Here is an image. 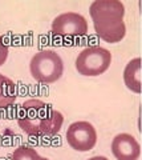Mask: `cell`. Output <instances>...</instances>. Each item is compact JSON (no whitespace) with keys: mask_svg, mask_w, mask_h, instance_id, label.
Here are the masks:
<instances>
[{"mask_svg":"<svg viewBox=\"0 0 142 160\" xmlns=\"http://www.w3.org/2000/svg\"><path fill=\"white\" fill-rule=\"evenodd\" d=\"M88 160H109V159L105 158V156H93V158L88 159Z\"/></svg>","mask_w":142,"mask_h":160,"instance_id":"12","label":"cell"},{"mask_svg":"<svg viewBox=\"0 0 142 160\" xmlns=\"http://www.w3.org/2000/svg\"><path fill=\"white\" fill-rule=\"evenodd\" d=\"M11 160H49V159L40 156V153L33 147L20 146L12 152Z\"/></svg>","mask_w":142,"mask_h":160,"instance_id":"10","label":"cell"},{"mask_svg":"<svg viewBox=\"0 0 142 160\" xmlns=\"http://www.w3.org/2000/svg\"><path fill=\"white\" fill-rule=\"evenodd\" d=\"M16 100V86L6 75L0 73V109L12 106Z\"/></svg>","mask_w":142,"mask_h":160,"instance_id":"9","label":"cell"},{"mask_svg":"<svg viewBox=\"0 0 142 160\" xmlns=\"http://www.w3.org/2000/svg\"><path fill=\"white\" fill-rule=\"evenodd\" d=\"M52 33L62 39L82 38L88 33V22L77 12H65L56 16L52 22Z\"/></svg>","mask_w":142,"mask_h":160,"instance_id":"5","label":"cell"},{"mask_svg":"<svg viewBox=\"0 0 142 160\" xmlns=\"http://www.w3.org/2000/svg\"><path fill=\"white\" fill-rule=\"evenodd\" d=\"M17 124L29 136H53L60 132L64 116L52 104L37 99L24 102L17 111Z\"/></svg>","mask_w":142,"mask_h":160,"instance_id":"1","label":"cell"},{"mask_svg":"<svg viewBox=\"0 0 142 160\" xmlns=\"http://www.w3.org/2000/svg\"><path fill=\"white\" fill-rule=\"evenodd\" d=\"M8 53H9V51H8V46H7V44H4L3 38L0 36V67H2L3 64L7 62Z\"/></svg>","mask_w":142,"mask_h":160,"instance_id":"11","label":"cell"},{"mask_svg":"<svg viewBox=\"0 0 142 160\" xmlns=\"http://www.w3.org/2000/svg\"><path fill=\"white\" fill-rule=\"evenodd\" d=\"M68 144L77 152H88L97 144V131L94 126L85 120L72 123L65 133Z\"/></svg>","mask_w":142,"mask_h":160,"instance_id":"6","label":"cell"},{"mask_svg":"<svg viewBox=\"0 0 142 160\" xmlns=\"http://www.w3.org/2000/svg\"><path fill=\"white\" fill-rule=\"evenodd\" d=\"M124 82L129 91L141 93V59L134 58L124 69Z\"/></svg>","mask_w":142,"mask_h":160,"instance_id":"8","label":"cell"},{"mask_svg":"<svg viewBox=\"0 0 142 160\" xmlns=\"http://www.w3.org/2000/svg\"><path fill=\"white\" fill-rule=\"evenodd\" d=\"M89 15L101 40L114 44L125 38V6L120 0H94L89 7Z\"/></svg>","mask_w":142,"mask_h":160,"instance_id":"2","label":"cell"},{"mask_svg":"<svg viewBox=\"0 0 142 160\" xmlns=\"http://www.w3.org/2000/svg\"><path fill=\"white\" fill-rule=\"evenodd\" d=\"M112 64V53L109 49L100 46L88 47L78 53L75 67L82 76H100L109 69Z\"/></svg>","mask_w":142,"mask_h":160,"instance_id":"4","label":"cell"},{"mask_svg":"<svg viewBox=\"0 0 142 160\" xmlns=\"http://www.w3.org/2000/svg\"><path fill=\"white\" fill-rule=\"evenodd\" d=\"M112 153L117 160H138L141 146L133 135L122 132L112 140Z\"/></svg>","mask_w":142,"mask_h":160,"instance_id":"7","label":"cell"},{"mask_svg":"<svg viewBox=\"0 0 142 160\" xmlns=\"http://www.w3.org/2000/svg\"><path fill=\"white\" fill-rule=\"evenodd\" d=\"M32 78L39 83L52 84L61 79L64 73V62L53 49H43L35 53L29 62Z\"/></svg>","mask_w":142,"mask_h":160,"instance_id":"3","label":"cell"}]
</instances>
